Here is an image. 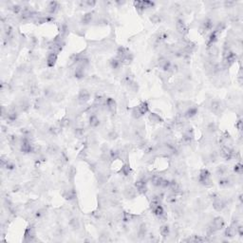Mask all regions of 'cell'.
<instances>
[{
	"instance_id": "cell-8",
	"label": "cell",
	"mask_w": 243,
	"mask_h": 243,
	"mask_svg": "<svg viewBox=\"0 0 243 243\" xmlns=\"http://www.w3.org/2000/svg\"><path fill=\"white\" fill-rule=\"evenodd\" d=\"M64 198L67 200H73L76 198V193L73 188H68V189L65 190V192L63 193Z\"/></svg>"
},
{
	"instance_id": "cell-19",
	"label": "cell",
	"mask_w": 243,
	"mask_h": 243,
	"mask_svg": "<svg viewBox=\"0 0 243 243\" xmlns=\"http://www.w3.org/2000/svg\"><path fill=\"white\" fill-rule=\"evenodd\" d=\"M227 173H228V169H227L225 166L221 165V166H218V169H217V174H218V176H220L221 178H222V177H226Z\"/></svg>"
},
{
	"instance_id": "cell-1",
	"label": "cell",
	"mask_w": 243,
	"mask_h": 243,
	"mask_svg": "<svg viewBox=\"0 0 243 243\" xmlns=\"http://www.w3.org/2000/svg\"><path fill=\"white\" fill-rule=\"evenodd\" d=\"M198 181L204 186H211L212 185V180L210 172L207 169H202L200 171V176H198Z\"/></svg>"
},
{
	"instance_id": "cell-34",
	"label": "cell",
	"mask_w": 243,
	"mask_h": 243,
	"mask_svg": "<svg viewBox=\"0 0 243 243\" xmlns=\"http://www.w3.org/2000/svg\"><path fill=\"white\" fill-rule=\"evenodd\" d=\"M84 4L87 5V7H88V8H92V7H94L96 5V2L95 1H85V2H84Z\"/></svg>"
},
{
	"instance_id": "cell-32",
	"label": "cell",
	"mask_w": 243,
	"mask_h": 243,
	"mask_svg": "<svg viewBox=\"0 0 243 243\" xmlns=\"http://www.w3.org/2000/svg\"><path fill=\"white\" fill-rule=\"evenodd\" d=\"M234 170H235V172L237 173V174H238V175H240L241 172H242V165H241L240 163H237V165H235Z\"/></svg>"
},
{
	"instance_id": "cell-20",
	"label": "cell",
	"mask_w": 243,
	"mask_h": 243,
	"mask_svg": "<svg viewBox=\"0 0 243 243\" xmlns=\"http://www.w3.org/2000/svg\"><path fill=\"white\" fill-rule=\"evenodd\" d=\"M160 235H162L163 237H168L170 234V228L168 225H162V226L160 227Z\"/></svg>"
},
{
	"instance_id": "cell-29",
	"label": "cell",
	"mask_w": 243,
	"mask_h": 243,
	"mask_svg": "<svg viewBox=\"0 0 243 243\" xmlns=\"http://www.w3.org/2000/svg\"><path fill=\"white\" fill-rule=\"evenodd\" d=\"M121 172L123 173V175H125V176H128L129 175V174H130V167H129L128 164H125V165L122 167Z\"/></svg>"
},
{
	"instance_id": "cell-2",
	"label": "cell",
	"mask_w": 243,
	"mask_h": 243,
	"mask_svg": "<svg viewBox=\"0 0 243 243\" xmlns=\"http://www.w3.org/2000/svg\"><path fill=\"white\" fill-rule=\"evenodd\" d=\"M176 29L178 33H180V35H186L188 33V27L182 19H178L176 22Z\"/></svg>"
},
{
	"instance_id": "cell-21",
	"label": "cell",
	"mask_w": 243,
	"mask_h": 243,
	"mask_svg": "<svg viewBox=\"0 0 243 243\" xmlns=\"http://www.w3.org/2000/svg\"><path fill=\"white\" fill-rule=\"evenodd\" d=\"M131 115H132V117L134 118V119H136V120L140 119L142 116V114L141 113V111H140V109H139L138 107H134V108L132 109Z\"/></svg>"
},
{
	"instance_id": "cell-31",
	"label": "cell",
	"mask_w": 243,
	"mask_h": 243,
	"mask_svg": "<svg viewBox=\"0 0 243 243\" xmlns=\"http://www.w3.org/2000/svg\"><path fill=\"white\" fill-rule=\"evenodd\" d=\"M5 167L8 170H13L15 168V164L13 163L12 162H11V160H8V162H7V163H6V165H5Z\"/></svg>"
},
{
	"instance_id": "cell-10",
	"label": "cell",
	"mask_w": 243,
	"mask_h": 243,
	"mask_svg": "<svg viewBox=\"0 0 243 243\" xmlns=\"http://www.w3.org/2000/svg\"><path fill=\"white\" fill-rule=\"evenodd\" d=\"M214 27V21L210 18H206L203 21V23L201 24V30H205V32H208V30H211Z\"/></svg>"
},
{
	"instance_id": "cell-11",
	"label": "cell",
	"mask_w": 243,
	"mask_h": 243,
	"mask_svg": "<svg viewBox=\"0 0 243 243\" xmlns=\"http://www.w3.org/2000/svg\"><path fill=\"white\" fill-rule=\"evenodd\" d=\"M137 192H138V191H137V189L134 187H131V186L126 187L125 190V196L128 198H133L136 197Z\"/></svg>"
},
{
	"instance_id": "cell-12",
	"label": "cell",
	"mask_w": 243,
	"mask_h": 243,
	"mask_svg": "<svg viewBox=\"0 0 243 243\" xmlns=\"http://www.w3.org/2000/svg\"><path fill=\"white\" fill-rule=\"evenodd\" d=\"M94 18V15L92 12H87L85 14H84L83 18H82V24L83 25H87V24H89L92 22V20Z\"/></svg>"
},
{
	"instance_id": "cell-9",
	"label": "cell",
	"mask_w": 243,
	"mask_h": 243,
	"mask_svg": "<svg viewBox=\"0 0 243 243\" xmlns=\"http://www.w3.org/2000/svg\"><path fill=\"white\" fill-rule=\"evenodd\" d=\"M58 9H59V4L57 2L55 1L50 2L47 7V12L49 14H53V13H55L58 11Z\"/></svg>"
},
{
	"instance_id": "cell-3",
	"label": "cell",
	"mask_w": 243,
	"mask_h": 243,
	"mask_svg": "<svg viewBox=\"0 0 243 243\" xmlns=\"http://www.w3.org/2000/svg\"><path fill=\"white\" fill-rule=\"evenodd\" d=\"M211 225L213 226V228L215 229V230L218 232V231L221 230V229L225 226V222L223 220V218H220V217H218V218H215V220H213V222H212Z\"/></svg>"
},
{
	"instance_id": "cell-27",
	"label": "cell",
	"mask_w": 243,
	"mask_h": 243,
	"mask_svg": "<svg viewBox=\"0 0 243 243\" xmlns=\"http://www.w3.org/2000/svg\"><path fill=\"white\" fill-rule=\"evenodd\" d=\"M217 125L215 124V123H210L209 125L207 126V131L209 133H215L217 131Z\"/></svg>"
},
{
	"instance_id": "cell-25",
	"label": "cell",
	"mask_w": 243,
	"mask_h": 243,
	"mask_svg": "<svg viewBox=\"0 0 243 243\" xmlns=\"http://www.w3.org/2000/svg\"><path fill=\"white\" fill-rule=\"evenodd\" d=\"M58 150H59V148H58V146L56 145H51L47 147V152L50 154H56L58 152Z\"/></svg>"
},
{
	"instance_id": "cell-23",
	"label": "cell",
	"mask_w": 243,
	"mask_h": 243,
	"mask_svg": "<svg viewBox=\"0 0 243 243\" xmlns=\"http://www.w3.org/2000/svg\"><path fill=\"white\" fill-rule=\"evenodd\" d=\"M70 225L71 226V228H73V229H79L80 222H79V220H78L76 218H72L70 220Z\"/></svg>"
},
{
	"instance_id": "cell-28",
	"label": "cell",
	"mask_w": 243,
	"mask_h": 243,
	"mask_svg": "<svg viewBox=\"0 0 243 243\" xmlns=\"http://www.w3.org/2000/svg\"><path fill=\"white\" fill-rule=\"evenodd\" d=\"M22 10L23 8L20 5H14V6H12V11L13 13H15V14H21V12H22Z\"/></svg>"
},
{
	"instance_id": "cell-26",
	"label": "cell",
	"mask_w": 243,
	"mask_h": 243,
	"mask_svg": "<svg viewBox=\"0 0 243 243\" xmlns=\"http://www.w3.org/2000/svg\"><path fill=\"white\" fill-rule=\"evenodd\" d=\"M150 20H151L152 23H154V24H158L162 21V16L160 14H153L151 17H150Z\"/></svg>"
},
{
	"instance_id": "cell-17",
	"label": "cell",
	"mask_w": 243,
	"mask_h": 243,
	"mask_svg": "<svg viewBox=\"0 0 243 243\" xmlns=\"http://www.w3.org/2000/svg\"><path fill=\"white\" fill-rule=\"evenodd\" d=\"M149 120L150 122L153 123V124H160V123L162 122V119L160 117V115L156 114V113H151L149 115Z\"/></svg>"
},
{
	"instance_id": "cell-13",
	"label": "cell",
	"mask_w": 243,
	"mask_h": 243,
	"mask_svg": "<svg viewBox=\"0 0 243 243\" xmlns=\"http://www.w3.org/2000/svg\"><path fill=\"white\" fill-rule=\"evenodd\" d=\"M100 119L98 118V116L96 114H91L89 117V125L91 127H97L100 125Z\"/></svg>"
},
{
	"instance_id": "cell-14",
	"label": "cell",
	"mask_w": 243,
	"mask_h": 243,
	"mask_svg": "<svg viewBox=\"0 0 243 243\" xmlns=\"http://www.w3.org/2000/svg\"><path fill=\"white\" fill-rule=\"evenodd\" d=\"M218 33L213 32L209 36V38H208V42H207V47H210L212 45H215V43L218 41Z\"/></svg>"
},
{
	"instance_id": "cell-33",
	"label": "cell",
	"mask_w": 243,
	"mask_h": 243,
	"mask_svg": "<svg viewBox=\"0 0 243 243\" xmlns=\"http://www.w3.org/2000/svg\"><path fill=\"white\" fill-rule=\"evenodd\" d=\"M235 3L234 1H225L223 3V5L225 8H230V7H233V6H235Z\"/></svg>"
},
{
	"instance_id": "cell-6",
	"label": "cell",
	"mask_w": 243,
	"mask_h": 243,
	"mask_svg": "<svg viewBox=\"0 0 243 243\" xmlns=\"http://www.w3.org/2000/svg\"><path fill=\"white\" fill-rule=\"evenodd\" d=\"M213 205H214V208L217 211H218V212H220V211H222L225 208V206H226V202H225V201L222 200V198H220V197L218 198H215L214 200V203H213Z\"/></svg>"
},
{
	"instance_id": "cell-5",
	"label": "cell",
	"mask_w": 243,
	"mask_h": 243,
	"mask_svg": "<svg viewBox=\"0 0 243 243\" xmlns=\"http://www.w3.org/2000/svg\"><path fill=\"white\" fill-rule=\"evenodd\" d=\"M89 98H90V95L87 92V90L82 89L80 91V93H79V96H78V103L81 104V105H84L88 100H89Z\"/></svg>"
},
{
	"instance_id": "cell-35",
	"label": "cell",
	"mask_w": 243,
	"mask_h": 243,
	"mask_svg": "<svg viewBox=\"0 0 243 243\" xmlns=\"http://www.w3.org/2000/svg\"><path fill=\"white\" fill-rule=\"evenodd\" d=\"M108 137H109V139H110V140H115L116 138H117V134H116V132L111 131L108 134Z\"/></svg>"
},
{
	"instance_id": "cell-16",
	"label": "cell",
	"mask_w": 243,
	"mask_h": 243,
	"mask_svg": "<svg viewBox=\"0 0 243 243\" xmlns=\"http://www.w3.org/2000/svg\"><path fill=\"white\" fill-rule=\"evenodd\" d=\"M138 107H139L140 111H141V113L142 115H145V113H147V112L149 111V105H148V104H147V102L141 103V104L138 105Z\"/></svg>"
},
{
	"instance_id": "cell-22",
	"label": "cell",
	"mask_w": 243,
	"mask_h": 243,
	"mask_svg": "<svg viewBox=\"0 0 243 243\" xmlns=\"http://www.w3.org/2000/svg\"><path fill=\"white\" fill-rule=\"evenodd\" d=\"M127 88L128 89L131 91V92H138V89H139V85L138 84L136 83V82H131L130 84L127 85Z\"/></svg>"
},
{
	"instance_id": "cell-7",
	"label": "cell",
	"mask_w": 243,
	"mask_h": 243,
	"mask_svg": "<svg viewBox=\"0 0 243 243\" xmlns=\"http://www.w3.org/2000/svg\"><path fill=\"white\" fill-rule=\"evenodd\" d=\"M57 55H58L57 53L52 52V51H50L49 55H47V67H54V65H55L56 60H57Z\"/></svg>"
},
{
	"instance_id": "cell-4",
	"label": "cell",
	"mask_w": 243,
	"mask_h": 243,
	"mask_svg": "<svg viewBox=\"0 0 243 243\" xmlns=\"http://www.w3.org/2000/svg\"><path fill=\"white\" fill-rule=\"evenodd\" d=\"M207 52H208V55H209L210 59L215 60V58L218 56V53H220V49H218V47L215 45H212L210 47H208Z\"/></svg>"
},
{
	"instance_id": "cell-18",
	"label": "cell",
	"mask_w": 243,
	"mask_h": 243,
	"mask_svg": "<svg viewBox=\"0 0 243 243\" xmlns=\"http://www.w3.org/2000/svg\"><path fill=\"white\" fill-rule=\"evenodd\" d=\"M122 65H123L122 62L118 59L117 57L110 61V67H111V68H113V70H119V68L121 67Z\"/></svg>"
},
{
	"instance_id": "cell-24",
	"label": "cell",
	"mask_w": 243,
	"mask_h": 243,
	"mask_svg": "<svg viewBox=\"0 0 243 243\" xmlns=\"http://www.w3.org/2000/svg\"><path fill=\"white\" fill-rule=\"evenodd\" d=\"M75 175H76V169L74 168V166H70L67 170V176L70 180H73Z\"/></svg>"
},
{
	"instance_id": "cell-15",
	"label": "cell",
	"mask_w": 243,
	"mask_h": 243,
	"mask_svg": "<svg viewBox=\"0 0 243 243\" xmlns=\"http://www.w3.org/2000/svg\"><path fill=\"white\" fill-rule=\"evenodd\" d=\"M147 234V228H146V225L145 223H142L140 225V227L138 229V235L139 237H145Z\"/></svg>"
},
{
	"instance_id": "cell-30",
	"label": "cell",
	"mask_w": 243,
	"mask_h": 243,
	"mask_svg": "<svg viewBox=\"0 0 243 243\" xmlns=\"http://www.w3.org/2000/svg\"><path fill=\"white\" fill-rule=\"evenodd\" d=\"M70 120L68 118H64L62 121H61V126L62 127H68V126H70Z\"/></svg>"
}]
</instances>
